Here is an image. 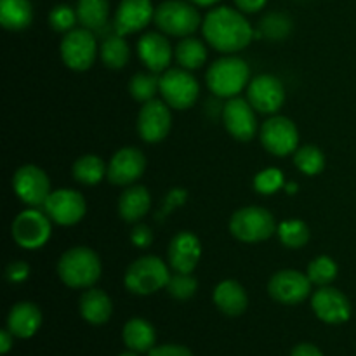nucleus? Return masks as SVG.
Returning <instances> with one entry per match:
<instances>
[{"label": "nucleus", "mask_w": 356, "mask_h": 356, "mask_svg": "<svg viewBox=\"0 0 356 356\" xmlns=\"http://www.w3.org/2000/svg\"><path fill=\"white\" fill-rule=\"evenodd\" d=\"M202 33L212 49L225 54L240 52L254 40V28L242 10L233 7H214L202 21Z\"/></svg>", "instance_id": "f257e3e1"}, {"label": "nucleus", "mask_w": 356, "mask_h": 356, "mask_svg": "<svg viewBox=\"0 0 356 356\" xmlns=\"http://www.w3.org/2000/svg\"><path fill=\"white\" fill-rule=\"evenodd\" d=\"M103 266L90 247L75 245L63 252L58 261V275L70 289H90L99 282Z\"/></svg>", "instance_id": "f03ea898"}, {"label": "nucleus", "mask_w": 356, "mask_h": 356, "mask_svg": "<svg viewBox=\"0 0 356 356\" xmlns=\"http://www.w3.org/2000/svg\"><path fill=\"white\" fill-rule=\"evenodd\" d=\"M205 82L214 96L232 99L236 97L250 82V68L240 56H222L209 66Z\"/></svg>", "instance_id": "7ed1b4c3"}, {"label": "nucleus", "mask_w": 356, "mask_h": 356, "mask_svg": "<svg viewBox=\"0 0 356 356\" xmlns=\"http://www.w3.org/2000/svg\"><path fill=\"white\" fill-rule=\"evenodd\" d=\"M156 28L170 37H191L202 28V16L190 0H165L155 7Z\"/></svg>", "instance_id": "20e7f679"}, {"label": "nucleus", "mask_w": 356, "mask_h": 356, "mask_svg": "<svg viewBox=\"0 0 356 356\" xmlns=\"http://www.w3.org/2000/svg\"><path fill=\"white\" fill-rule=\"evenodd\" d=\"M170 273L165 261L159 256H143L129 264L124 284L136 296H152L167 287Z\"/></svg>", "instance_id": "39448f33"}, {"label": "nucleus", "mask_w": 356, "mask_h": 356, "mask_svg": "<svg viewBox=\"0 0 356 356\" xmlns=\"http://www.w3.org/2000/svg\"><path fill=\"white\" fill-rule=\"evenodd\" d=\"M277 221L264 207L247 205L238 209L229 219V233L245 243H259L277 233Z\"/></svg>", "instance_id": "423d86ee"}, {"label": "nucleus", "mask_w": 356, "mask_h": 356, "mask_svg": "<svg viewBox=\"0 0 356 356\" xmlns=\"http://www.w3.org/2000/svg\"><path fill=\"white\" fill-rule=\"evenodd\" d=\"M52 233V221L38 207H28L14 218L10 226L13 240L24 250L42 249Z\"/></svg>", "instance_id": "0eeeda50"}, {"label": "nucleus", "mask_w": 356, "mask_h": 356, "mask_svg": "<svg viewBox=\"0 0 356 356\" xmlns=\"http://www.w3.org/2000/svg\"><path fill=\"white\" fill-rule=\"evenodd\" d=\"M160 96L172 110H190L198 99L200 86L191 72L184 68H169L160 73Z\"/></svg>", "instance_id": "6e6552de"}, {"label": "nucleus", "mask_w": 356, "mask_h": 356, "mask_svg": "<svg viewBox=\"0 0 356 356\" xmlns=\"http://www.w3.org/2000/svg\"><path fill=\"white\" fill-rule=\"evenodd\" d=\"M59 54L66 68L73 72H87L97 58L96 35L87 28H75L68 31L61 38Z\"/></svg>", "instance_id": "1a4fd4ad"}, {"label": "nucleus", "mask_w": 356, "mask_h": 356, "mask_svg": "<svg viewBox=\"0 0 356 356\" xmlns=\"http://www.w3.org/2000/svg\"><path fill=\"white\" fill-rule=\"evenodd\" d=\"M261 145L273 156H289L299 148L298 125L284 115H271L259 129Z\"/></svg>", "instance_id": "9d476101"}, {"label": "nucleus", "mask_w": 356, "mask_h": 356, "mask_svg": "<svg viewBox=\"0 0 356 356\" xmlns=\"http://www.w3.org/2000/svg\"><path fill=\"white\" fill-rule=\"evenodd\" d=\"M14 193L28 207H44L45 200L51 195V179L40 167L33 163H24L13 176Z\"/></svg>", "instance_id": "9b49d317"}, {"label": "nucleus", "mask_w": 356, "mask_h": 356, "mask_svg": "<svg viewBox=\"0 0 356 356\" xmlns=\"http://www.w3.org/2000/svg\"><path fill=\"white\" fill-rule=\"evenodd\" d=\"M42 209L56 225L75 226L86 216L87 202L80 191L70 190V188H59V190L51 191Z\"/></svg>", "instance_id": "f8f14e48"}, {"label": "nucleus", "mask_w": 356, "mask_h": 356, "mask_svg": "<svg viewBox=\"0 0 356 356\" xmlns=\"http://www.w3.org/2000/svg\"><path fill=\"white\" fill-rule=\"evenodd\" d=\"M312 282L308 275L298 270H280L271 275L268 292L271 299L280 305H301L312 294Z\"/></svg>", "instance_id": "ddd939ff"}, {"label": "nucleus", "mask_w": 356, "mask_h": 356, "mask_svg": "<svg viewBox=\"0 0 356 356\" xmlns=\"http://www.w3.org/2000/svg\"><path fill=\"white\" fill-rule=\"evenodd\" d=\"M172 127L170 106L163 99H152L143 103L138 115V134L145 143L155 145L169 136Z\"/></svg>", "instance_id": "4468645a"}, {"label": "nucleus", "mask_w": 356, "mask_h": 356, "mask_svg": "<svg viewBox=\"0 0 356 356\" xmlns=\"http://www.w3.org/2000/svg\"><path fill=\"white\" fill-rule=\"evenodd\" d=\"M222 124H225L226 131L236 141H252L256 138L257 131V118L256 110L249 99L236 96L228 99V103L222 108Z\"/></svg>", "instance_id": "2eb2a0df"}, {"label": "nucleus", "mask_w": 356, "mask_h": 356, "mask_svg": "<svg viewBox=\"0 0 356 356\" xmlns=\"http://www.w3.org/2000/svg\"><path fill=\"white\" fill-rule=\"evenodd\" d=\"M247 99L257 113L275 115L285 103V87L275 75L263 73L249 82Z\"/></svg>", "instance_id": "dca6fc26"}, {"label": "nucleus", "mask_w": 356, "mask_h": 356, "mask_svg": "<svg viewBox=\"0 0 356 356\" xmlns=\"http://www.w3.org/2000/svg\"><path fill=\"white\" fill-rule=\"evenodd\" d=\"M146 170V156L136 146L120 148L108 162L106 179L115 186H131Z\"/></svg>", "instance_id": "f3484780"}, {"label": "nucleus", "mask_w": 356, "mask_h": 356, "mask_svg": "<svg viewBox=\"0 0 356 356\" xmlns=\"http://www.w3.org/2000/svg\"><path fill=\"white\" fill-rule=\"evenodd\" d=\"M312 308L316 318L330 325H339L350 320L351 302L339 289L330 285L318 287L312 296Z\"/></svg>", "instance_id": "a211bd4d"}, {"label": "nucleus", "mask_w": 356, "mask_h": 356, "mask_svg": "<svg viewBox=\"0 0 356 356\" xmlns=\"http://www.w3.org/2000/svg\"><path fill=\"white\" fill-rule=\"evenodd\" d=\"M155 17L152 0H120L113 17V30L118 35H132L145 30Z\"/></svg>", "instance_id": "6ab92c4d"}, {"label": "nucleus", "mask_w": 356, "mask_h": 356, "mask_svg": "<svg viewBox=\"0 0 356 356\" xmlns=\"http://www.w3.org/2000/svg\"><path fill=\"white\" fill-rule=\"evenodd\" d=\"M202 257V243L195 233L179 232L172 236L167 259L176 273H193Z\"/></svg>", "instance_id": "aec40b11"}, {"label": "nucleus", "mask_w": 356, "mask_h": 356, "mask_svg": "<svg viewBox=\"0 0 356 356\" xmlns=\"http://www.w3.org/2000/svg\"><path fill=\"white\" fill-rule=\"evenodd\" d=\"M138 56L143 65L148 68V72L163 73L165 70H169L170 61L174 58V49L170 47V42L167 40L165 33L149 31L139 38Z\"/></svg>", "instance_id": "412c9836"}, {"label": "nucleus", "mask_w": 356, "mask_h": 356, "mask_svg": "<svg viewBox=\"0 0 356 356\" xmlns=\"http://www.w3.org/2000/svg\"><path fill=\"white\" fill-rule=\"evenodd\" d=\"M42 325V312L30 301H21L10 308L7 316V329L19 339H30Z\"/></svg>", "instance_id": "4be33fe9"}, {"label": "nucleus", "mask_w": 356, "mask_h": 356, "mask_svg": "<svg viewBox=\"0 0 356 356\" xmlns=\"http://www.w3.org/2000/svg\"><path fill=\"white\" fill-rule=\"evenodd\" d=\"M212 299L219 312L225 313L226 316H240L249 306V296L243 285L236 280L219 282L216 285Z\"/></svg>", "instance_id": "5701e85b"}, {"label": "nucleus", "mask_w": 356, "mask_h": 356, "mask_svg": "<svg viewBox=\"0 0 356 356\" xmlns=\"http://www.w3.org/2000/svg\"><path fill=\"white\" fill-rule=\"evenodd\" d=\"M152 207V195L143 184H131L118 198V216L125 222H139Z\"/></svg>", "instance_id": "b1692460"}, {"label": "nucleus", "mask_w": 356, "mask_h": 356, "mask_svg": "<svg viewBox=\"0 0 356 356\" xmlns=\"http://www.w3.org/2000/svg\"><path fill=\"white\" fill-rule=\"evenodd\" d=\"M79 309L82 318L89 322L90 325H103L110 320L111 313H113V302L106 292L90 287L80 298Z\"/></svg>", "instance_id": "393cba45"}, {"label": "nucleus", "mask_w": 356, "mask_h": 356, "mask_svg": "<svg viewBox=\"0 0 356 356\" xmlns=\"http://www.w3.org/2000/svg\"><path fill=\"white\" fill-rule=\"evenodd\" d=\"M122 339L134 353H148L155 348V327L145 318H131L122 330Z\"/></svg>", "instance_id": "a878e982"}, {"label": "nucleus", "mask_w": 356, "mask_h": 356, "mask_svg": "<svg viewBox=\"0 0 356 356\" xmlns=\"http://www.w3.org/2000/svg\"><path fill=\"white\" fill-rule=\"evenodd\" d=\"M33 23L30 0H0V24L9 31L26 30Z\"/></svg>", "instance_id": "bb28decb"}, {"label": "nucleus", "mask_w": 356, "mask_h": 356, "mask_svg": "<svg viewBox=\"0 0 356 356\" xmlns=\"http://www.w3.org/2000/svg\"><path fill=\"white\" fill-rule=\"evenodd\" d=\"M76 16L82 28L90 31H103L110 19V2L108 0H79Z\"/></svg>", "instance_id": "cd10ccee"}, {"label": "nucleus", "mask_w": 356, "mask_h": 356, "mask_svg": "<svg viewBox=\"0 0 356 356\" xmlns=\"http://www.w3.org/2000/svg\"><path fill=\"white\" fill-rule=\"evenodd\" d=\"M174 59L181 68L193 72V70L202 68L207 61V47L204 42L197 37H184L177 42L174 49Z\"/></svg>", "instance_id": "c85d7f7f"}, {"label": "nucleus", "mask_w": 356, "mask_h": 356, "mask_svg": "<svg viewBox=\"0 0 356 356\" xmlns=\"http://www.w3.org/2000/svg\"><path fill=\"white\" fill-rule=\"evenodd\" d=\"M99 58L110 70H122L131 59V49L124 35L110 33L103 38L99 47Z\"/></svg>", "instance_id": "c756f323"}, {"label": "nucleus", "mask_w": 356, "mask_h": 356, "mask_svg": "<svg viewBox=\"0 0 356 356\" xmlns=\"http://www.w3.org/2000/svg\"><path fill=\"white\" fill-rule=\"evenodd\" d=\"M72 174L76 183L86 186H96L106 177L108 163L103 162L97 155H83L75 160L72 167Z\"/></svg>", "instance_id": "7c9ffc66"}, {"label": "nucleus", "mask_w": 356, "mask_h": 356, "mask_svg": "<svg viewBox=\"0 0 356 356\" xmlns=\"http://www.w3.org/2000/svg\"><path fill=\"white\" fill-rule=\"evenodd\" d=\"M277 235L287 249H301L309 242V228L301 219H285L278 225Z\"/></svg>", "instance_id": "2f4dec72"}, {"label": "nucleus", "mask_w": 356, "mask_h": 356, "mask_svg": "<svg viewBox=\"0 0 356 356\" xmlns=\"http://www.w3.org/2000/svg\"><path fill=\"white\" fill-rule=\"evenodd\" d=\"M294 165L305 176H316L325 169V155L315 145L299 146L294 153Z\"/></svg>", "instance_id": "473e14b6"}, {"label": "nucleus", "mask_w": 356, "mask_h": 356, "mask_svg": "<svg viewBox=\"0 0 356 356\" xmlns=\"http://www.w3.org/2000/svg\"><path fill=\"white\" fill-rule=\"evenodd\" d=\"M159 73L153 72H141L132 75L129 80V92H131L132 99L138 103H148V101L155 99L156 92H160V76Z\"/></svg>", "instance_id": "72a5a7b5"}, {"label": "nucleus", "mask_w": 356, "mask_h": 356, "mask_svg": "<svg viewBox=\"0 0 356 356\" xmlns=\"http://www.w3.org/2000/svg\"><path fill=\"white\" fill-rule=\"evenodd\" d=\"M292 31V21L282 13H271L259 23V31H254V38L266 37L268 40H284Z\"/></svg>", "instance_id": "f704fd0d"}, {"label": "nucleus", "mask_w": 356, "mask_h": 356, "mask_svg": "<svg viewBox=\"0 0 356 356\" xmlns=\"http://www.w3.org/2000/svg\"><path fill=\"white\" fill-rule=\"evenodd\" d=\"M337 263L330 256H316L312 263L308 264V270H306V275H308L309 282L316 287H325V285H330L337 278Z\"/></svg>", "instance_id": "c9c22d12"}, {"label": "nucleus", "mask_w": 356, "mask_h": 356, "mask_svg": "<svg viewBox=\"0 0 356 356\" xmlns=\"http://www.w3.org/2000/svg\"><path fill=\"white\" fill-rule=\"evenodd\" d=\"M254 190L264 197H271V195L278 193L285 188V176L280 169L277 167H268V169L259 170L254 177Z\"/></svg>", "instance_id": "e433bc0d"}, {"label": "nucleus", "mask_w": 356, "mask_h": 356, "mask_svg": "<svg viewBox=\"0 0 356 356\" xmlns=\"http://www.w3.org/2000/svg\"><path fill=\"white\" fill-rule=\"evenodd\" d=\"M165 289L177 301H188L197 294L198 282L197 278L191 277V273H176L174 271V275H170L169 282H167Z\"/></svg>", "instance_id": "4c0bfd02"}, {"label": "nucleus", "mask_w": 356, "mask_h": 356, "mask_svg": "<svg viewBox=\"0 0 356 356\" xmlns=\"http://www.w3.org/2000/svg\"><path fill=\"white\" fill-rule=\"evenodd\" d=\"M76 23H79L76 9L66 6V3L52 7L51 13H49V24L58 33H68V31L75 30Z\"/></svg>", "instance_id": "58836bf2"}, {"label": "nucleus", "mask_w": 356, "mask_h": 356, "mask_svg": "<svg viewBox=\"0 0 356 356\" xmlns=\"http://www.w3.org/2000/svg\"><path fill=\"white\" fill-rule=\"evenodd\" d=\"M30 264L26 261H13L9 263V266L6 268V278L10 284H23L30 278Z\"/></svg>", "instance_id": "ea45409f"}, {"label": "nucleus", "mask_w": 356, "mask_h": 356, "mask_svg": "<svg viewBox=\"0 0 356 356\" xmlns=\"http://www.w3.org/2000/svg\"><path fill=\"white\" fill-rule=\"evenodd\" d=\"M131 242L134 243L136 247H139V249H148L153 242L152 228L146 225H141V222H138V225H136L131 232Z\"/></svg>", "instance_id": "a19ab883"}, {"label": "nucleus", "mask_w": 356, "mask_h": 356, "mask_svg": "<svg viewBox=\"0 0 356 356\" xmlns=\"http://www.w3.org/2000/svg\"><path fill=\"white\" fill-rule=\"evenodd\" d=\"M148 356H193L186 346H179V344H163V346H156L148 351Z\"/></svg>", "instance_id": "79ce46f5"}, {"label": "nucleus", "mask_w": 356, "mask_h": 356, "mask_svg": "<svg viewBox=\"0 0 356 356\" xmlns=\"http://www.w3.org/2000/svg\"><path fill=\"white\" fill-rule=\"evenodd\" d=\"M235 3H236V9L242 10V13L254 14V13H259L261 9H264L268 0H235Z\"/></svg>", "instance_id": "37998d69"}, {"label": "nucleus", "mask_w": 356, "mask_h": 356, "mask_svg": "<svg viewBox=\"0 0 356 356\" xmlns=\"http://www.w3.org/2000/svg\"><path fill=\"white\" fill-rule=\"evenodd\" d=\"M291 356H323V353L315 346V344L302 343V344H298V346L292 350Z\"/></svg>", "instance_id": "c03bdc74"}, {"label": "nucleus", "mask_w": 356, "mask_h": 356, "mask_svg": "<svg viewBox=\"0 0 356 356\" xmlns=\"http://www.w3.org/2000/svg\"><path fill=\"white\" fill-rule=\"evenodd\" d=\"M13 343H14V334L10 332L9 329H3L2 332H0V353L2 355L9 353L10 348H13Z\"/></svg>", "instance_id": "a18cd8bd"}, {"label": "nucleus", "mask_w": 356, "mask_h": 356, "mask_svg": "<svg viewBox=\"0 0 356 356\" xmlns=\"http://www.w3.org/2000/svg\"><path fill=\"white\" fill-rule=\"evenodd\" d=\"M190 2L198 7H211V6H216L218 2H221V0H190Z\"/></svg>", "instance_id": "49530a36"}, {"label": "nucleus", "mask_w": 356, "mask_h": 356, "mask_svg": "<svg viewBox=\"0 0 356 356\" xmlns=\"http://www.w3.org/2000/svg\"><path fill=\"white\" fill-rule=\"evenodd\" d=\"M284 190L285 191H287V193L289 195H294L296 193V191H298V184H296V183H285V188H284Z\"/></svg>", "instance_id": "de8ad7c7"}, {"label": "nucleus", "mask_w": 356, "mask_h": 356, "mask_svg": "<svg viewBox=\"0 0 356 356\" xmlns=\"http://www.w3.org/2000/svg\"><path fill=\"white\" fill-rule=\"evenodd\" d=\"M118 356H139V355L134 353V351H131V353H122V355H118Z\"/></svg>", "instance_id": "09e8293b"}]
</instances>
